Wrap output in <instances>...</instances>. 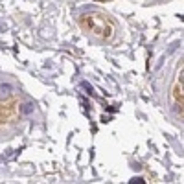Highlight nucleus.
I'll return each mask as SVG.
<instances>
[{
	"label": "nucleus",
	"instance_id": "1",
	"mask_svg": "<svg viewBox=\"0 0 184 184\" xmlns=\"http://www.w3.org/2000/svg\"><path fill=\"white\" fill-rule=\"evenodd\" d=\"M11 90H13V87H11V85H7V83H6V85H2V87H0V98H7V96L11 94Z\"/></svg>",
	"mask_w": 184,
	"mask_h": 184
},
{
	"label": "nucleus",
	"instance_id": "2",
	"mask_svg": "<svg viewBox=\"0 0 184 184\" xmlns=\"http://www.w3.org/2000/svg\"><path fill=\"white\" fill-rule=\"evenodd\" d=\"M33 103H26V105H22V114H29L31 111H33Z\"/></svg>",
	"mask_w": 184,
	"mask_h": 184
},
{
	"label": "nucleus",
	"instance_id": "3",
	"mask_svg": "<svg viewBox=\"0 0 184 184\" xmlns=\"http://www.w3.org/2000/svg\"><path fill=\"white\" fill-rule=\"evenodd\" d=\"M81 87H83V88H87V90H88V94H92V92H94V90L90 88V85H88V83H85V81L81 83Z\"/></svg>",
	"mask_w": 184,
	"mask_h": 184
},
{
	"label": "nucleus",
	"instance_id": "4",
	"mask_svg": "<svg viewBox=\"0 0 184 184\" xmlns=\"http://www.w3.org/2000/svg\"><path fill=\"white\" fill-rule=\"evenodd\" d=\"M131 184H135V182H140V184H144V179H133V181H129Z\"/></svg>",
	"mask_w": 184,
	"mask_h": 184
}]
</instances>
